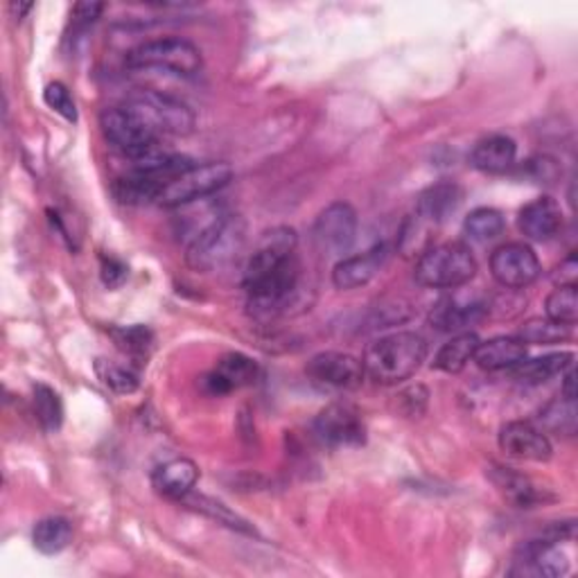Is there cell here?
I'll return each instance as SVG.
<instances>
[{
    "instance_id": "12",
    "label": "cell",
    "mask_w": 578,
    "mask_h": 578,
    "mask_svg": "<svg viewBox=\"0 0 578 578\" xmlns=\"http://www.w3.org/2000/svg\"><path fill=\"white\" fill-rule=\"evenodd\" d=\"M308 378L328 389H339V391H351L362 387L364 382V366L357 357L349 353H337V351H326L315 355L308 366H305Z\"/></svg>"
},
{
    "instance_id": "26",
    "label": "cell",
    "mask_w": 578,
    "mask_h": 578,
    "mask_svg": "<svg viewBox=\"0 0 578 578\" xmlns=\"http://www.w3.org/2000/svg\"><path fill=\"white\" fill-rule=\"evenodd\" d=\"M32 542L37 552L46 556H57L73 542V524L59 516L44 518L37 522V527H34Z\"/></svg>"
},
{
    "instance_id": "36",
    "label": "cell",
    "mask_w": 578,
    "mask_h": 578,
    "mask_svg": "<svg viewBox=\"0 0 578 578\" xmlns=\"http://www.w3.org/2000/svg\"><path fill=\"white\" fill-rule=\"evenodd\" d=\"M527 169L531 173L529 177L535 184H554L558 179V165L554 158H547V156H538V158L527 161Z\"/></svg>"
},
{
    "instance_id": "25",
    "label": "cell",
    "mask_w": 578,
    "mask_h": 578,
    "mask_svg": "<svg viewBox=\"0 0 578 578\" xmlns=\"http://www.w3.org/2000/svg\"><path fill=\"white\" fill-rule=\"evenodd\" d=\"M480 344H482L480 337L474 332H461V334L452 337L448 344L438 349L432 366L436 370L450 373V376L452 373H461L474 359V353H477Z\"/></svg>"
},
{
    "instance_id": "15",
    "label": "cell",
    "mask_w": 578,
    "mask_h": 578,
    "mask_svg": "<svg viewBox=\"0 0 578 578\" xmlns=\"http://www.w3.org/2000/svg\"><path fill=\"white\" fill-rule=\"evenodd\" d=\"M258 380V364L243 355V353H228L224 355L217 366L203 378V387L213 396H224L237 389H245Z\"/></svg>"
},
{
    "instance_id": "2",
    "label": "cell",
    "mask_w": 578,
    "mask_h": 578,
    "mask_svg": "<svg viewBox=\"0 0 578 578\" xmlns=\"http://www.w3.org/2000/svg\"><path fill=\"white\" fill-rule=\"evenodd\" d=\"M427 359V342L418 332H393L368 344L362 366L378 385H400L414 378Z\"/></svg>"
},
{
    "instance_id": "32",
    "label": "cell",
    "mask_w": 578,
    "mask_h": 578,
    "mask_svg": "<svg viewBox=\"0 0 578 578\" xmlns=\"http://www.w3.org/2000/svg\"><path fill=\"white\" fill-rule=\"evenodd\" d=\"M569 337V328L558 326L550 319H531L524 323L520 339L524 344H561Z\"/></svg>"
},
{
    "instance_id": "17",
    "label": "cell",
    "mask_w": 578,
    "mask_h": 578,
    "mask_svg": "<svg viewBox=\"0 0 578 578\" xmlns=\"http://www.w3.org/2000/svg\"><path fill=\"white\" fill-rule=\"evenodd\" d=\"M518 226L533 243H547L563 226L561 203L552 197H538L520 211Z\"/></svg>"
},
{
    "instance_id": "29",
    "label": "cell",
    "mask_w": 578,
    "mask_h": 578,
    "mask_svg": "<svg viewBox=\"0 0 578 578\" xmlns=\"http://www.w3.org/2000/svg\"><path fill=\"white\" fill-rule=\"evenodd\" d=\"M34 414L46 432H57L63 423L61 398L48 385H34Z\"/></svg>"
},
{
    "instance_id": "24",
    "label": "cell",
    "mask_w": 578,
    "mask_h": 578,
    "mask_svg": "<svg viewBox=\"0 0 578 578\" xmlns=\"http://www.w3.org/2000/svg\"><path fill=\"white\" fill-rule=\"evenodd\" d=\"M574 364V353H550L535 359H522L518 366L511 368L514 378L524 385H542L550 382Z\"/></svg>"
},
{
    "instance_id": "28",
    "label": "cell",
    "mask_w": 578,
    "mask_h": 578,
    "mask_svg": "<svg viewBox=\"0 0 578 578\" xmlns=\"http://www.w3.org/2000/svg\"><path fill=\"white\" fill-rule=\"evenodd\" d=\"M540 425L547 432L571 436L576 432V404L569 398L552 400L545 410L540 412Z\"/></svg>"
},
{
    "instance_id": "10",
    "label": "cell",
    "mask_w": 578,
    "mask_h": 578,
    "mask_svg": "<svg viewBox=\"0 0 578 578\" xmlns=\"http://www.w3.org/2000/svg\"><path fill=\"white\" fill-rule=\"evenodd\" d=\"M315 434L332 450L362 448L366 444V423L351 402H332L315 418Z\"/></svg>"
},
{
    "instance_id": "4",
    "label": "cell",
    "mask_w": 578,
    "mask_h": 578,
    "mask_svg": "<svg viewBox=\"0 0 578 578\" xmlns=\"http://www.w3.org/2000/svg\"><path fill=\"white\" fill-rule=\"evenodd\" d=\"M477 274V260L463 243H446L427 249L416 264V283L434 290H457Z\"/></svg>"
},
{
    "instance_id": "16",
    "label": "cell",
    "mask_w": 578,
    "mask_h": 578,
    "mask_svg": "<svg viewBox=\"0 0 578 578\" xmlns=\"http://www.w3.org/2000/svg\"><path fill=\"white\" fill-rule=\"evenodd\" d=\"M387 256H389L387 247L378 245V247H373L359 256L342 258L332 269L334 287L349 292V290H357V287L368 285L373 279L378 276V271L382 269Z\"/></svg>"
},
{
    "instance_id": "30",
    "label": "cell",
    "mask_w": 578,
    "mask_h": 578,
    "mask_svg": "<svg viewBox=\"0 0 578 578\" xmlns=\"http://www.w3.org/2000/svg\"><path fill=\"white\" fill-rule=\"evenodd\" d=\"M545 312L547 319L565 326V328H574L578 321V294L576 287H556L545 303Z\"/></svg>"
},
{
    "instance_id": "37",
    "label": "cell",
    "mask_w": 578,
    "mask_h": 578,
    "mask_svg": "<svg viewBox=\"0 0 578 578\" xmlns=\"http://www.w3.org/2000/svg\"><path fill=\"white\" fill-rule=\"evenodd\" d=\"M129 276V269L118 258H102V281L107 287H120Z\"/></svg>"
},
{
    "instance_id": "1",
    "label": "cell",
    "mask_w": 578,
    "mask_h": 578,
    "mask_svg": "<svg viewBox=\"0 0 578 578\" xmlns=\"http://www.w3.org/2000/svg\"><path fill=\"white\" fill-rule=\"evenodd\" d=\"M296 245V231L287 226L271 228L262 235V240L249 258L243 274V287L249 296V308L256 315L274 317L283 312L296 296L300 281Z\"/></svg>"
},
{
    "instance_id": "13",
    "label": "cell",
    "mask_w": 578,
    "mask_h": 578,
    "mask_svg": "<svg viewBox=\"0 0 578 578\" xmlns=\"http://www.w3.org/2000/svg\"><path fill=\"white\" fill-rule=\"evenodd\" d=\"M569 571L567 556L558 550V542L540 535L535 540L524 542L516 554V565L511 569L514 576H565Z\"/></svg>"
},
{
    "instance_id": "35",
    "label": "cell",
    "mask_w": 578,
    "mask_h": 578,
    "mask_svg": "<svg viewBox=\"0 0 578 578\" xmlns=\"http://www.w3.org/2000/svg\"><path fill=\"white\" fill-rule=\"evenodd\" d=\"M190 497H192V493H190ZM190 504H192V506H197L199 511H203V514H207V516H211V518L220 520L222 524H226V527H231V529H237V531H249V533H251V529L247 527V522H245V520H240V518H237V516H233V514L228 511V508H226L224 504H220V502H215V499H209V497H192V499H190Z\"/></svg>"
},
{
    "instance_id": "31",
    "label": "cell",
    "mask_w": 578,
    "mask_h": 578,
    "mask_svg": "<svg viewBox=\"0 0 578 578\" xmlns=\"http://www.w3.org/2000/svg\"><path fill=\"white\" fill-rule=\"evenodd\" d=\"M95 368H97L99 380L105 382L114 393H122L125 396V393H133L135 389H139V373H135L129 366L97 359Z\"/></svg>"
},
{
    "instance_id": "34",
    "label": "cell",
    "mask_w": 578,
    "mask_h": 578,
    "mask_svg": "<svg viewBox=\"0 0 578 578\" xmlns=\"http://www.w3.org/2000/svg\"><path fill=\"white\" fill-rule=\"evenodd\" d=\"M44 102L46 105L57 111L59 116H63L68 122H78V107H75V99L61 82H52L46 86L44 91Z\"/></svg>"
},
{
    "instance_id": "9",
    "label": "cell",
    "mask_w": 578,
    "mask_h": 578,
    "mask_svg": "<svg viewBox=\"0 0 578 578\" xmlns=\"http://www.w3.org/2000/svg\"><path fill=\"white\" fill-rule=\"evenodd\" d=\"M357 237V213L346 201H334L323 209L312 226V240L321 256L344 258Z\"/></svg>"
},
{
    "instance_id": "18",
    "label": "cell",
    "mask_w": 578,
    "mask_h": 578,
    "mask_svg": "<svg viewBox=\"0 0 578 578\" xmlns=\"http://www.w3.org/2000/svg\"><path fill=\"white\" fill-rule=\"evenodd\" d=\"M518 156V145L511 135L493 133L482 139L470 152V165L486 175H502L514 167Z\"/></svg>"
},
{
    "instance_id": "23",
    "label": "cell",
    "mask_w": 578,
    "mask_h": 578,
    "mask_svg": "<svg viewBox=\"0 0 578 578\" xmlns=\"http://www.w3.org/2000/svg\"><path fill=\"white\" fill-rule=\"evenodd\" d=\"M486 315V305L482 303H459L457 298L448 296L444 300L436 303V308L432 310V323L444 330V332H457L465 330L468 326L482 321Z\"/></svg>"
},
{
    "instance_id": "20",
    "label": "cell",
    "mask_w": 578,
    "mask_h": 578,
    "mask_svg": "<svg viewBox=\"0 0 578 578\" xmlns=\"http://www.w3.org/2000/svg\"><path fill=\"white\" fill-rule=\"evenodd\" d=\"M199 482V468L190 459H173L158 465L152 474L156 493L167 499H186Z\"/></svg>"
},
{
    "instance_id": "5",
    "label": "cell",
    "mask_w": 578,
    "mask_h": 578,
    "mask_svg": "<svg viewBox=\"0 0 578 578\" xmlns=\"http://www.w3.org/2000/svg\"><path fill=\"white\" fill-rule=\"evenodd\" d=\"M125 109L141 118L156 135H188L197 118L186 102L150 89H139L125 99Z\"/></svg>"
},
{
    "instance_id": "7",
    "label": "cell",
    "mask_w": 578,
    "mask_h": 578,
    "mask_svg": "<svg viewBox=\"0 0 578 578\" xmlns=\"http://www.w3.org/2000/svg\"><path fill=\"white\" fill-rule=\"evenodd\" d=\"M231 179H233V167L228 163H215V161L201 165L192 163L190 167L184 169V173H179L163 186L156 203L163 209L188 207V203L207 199L213 192L222 190L224 186H228Z\"/></svg>"
},
{
    "instance_id": "22",
    "label": "cell",
    "mask_w": 578,
    "mask_h": 578,
    "mask_svg": "<svg viewBox=\"0 0 578 578\" xmlns=\"http://www.w3.org/2000/svg\"><path fill=\"white\" fill-rule=\"evenodd\" d=\"M522 359H527V344L518 337H495L488 342H482L477 353H474V362L482 370L495 373V370H511Z\"/></svg>"
},
{
    "instance_id": "27",
    "label": "cell",
    "mask_w": 578,
    "mask_h": 578,
    "mask_svg": "<svg viewBox=\"0 0 578 578\" xmlns=\"http://www.w3.org/2000/svg\"><path fill=\"white\" fill-rule=\"evenodd\" d=\"M504 228H506L504 215L495 209H474L463 222V231L472 243L497 240Z\"/></svg>"
},
{
    "instance_id": "11",
    "label": "cell",
    "mask_w": 578,
    "mask_h": 578,
    "mask_svg": "<svg viewBox=\"0 0 578 578\" xmlns=\"http://www.w3.org/2000/svg\"><path fill=\"white\" fill-rule=\"evenodd\" d=\"M491 271H493V279L502 287L524 290L540 279L542 264L529 245L508 243L493 251Z\"/></svg>"
},
{
    "instance_id": "14",
    "label": "cell",
    "mask_w": 578,
    "mask_h": 578,
    "mask_svg": "<svg viewBox=\"0 0 578 578\" xmlns=\"http://www.w3.org/2000/svg\"><path fill=\"white\" fill-rule=\"evenodd\" d=\"M499 448L506 457L542 463L552 459V444L547 434L524 421H511L499 429Z\"/></svg>"
},
{
    "instance_id": "6",
    "label": "cell",
    "mask_w": 578,
    "mask_h": 578,
    "mask_svg": "<svg viewBox=\"0 0 578 578\" xmlns=\"http://www.w3.org/2000/svg\"><path fill=\"white\" fill-rule=\"evenodd\" d=\"M125 63L127 68H133V71L158 68V71L190 78L197 75L203 68V57L192 42L181 37H165L135 46L133 50L127 52Z\"/></svg>"
},
{
    "instance_id": "3",
    "label": "cell",
    "mask_w": 578,
    "mask_h": 578,
    "mask_svg": "<svg viewBox=\"0 0 578 578\" xmlns=\"http://www.w3.org/2000/svg\"><path fill=\"white\" fill-rule=\"evenodd\" d=\"M247 224L240 215H215L207 226L194 233L186 260L194 271H213L228 264L243 251Z\"/></svg>"
},
{
    "instance_id": "38",
    "label": "cell",
    "mask_w": 578,
    "mask_h": 578,
    "mask_svg": "<svg viewBox=\"0 0 578 578\" xmlns=\"http://www.w3.org/2000/svg\"><path fill=\"white\" fill-rule=\"evenodd\" d=\"M102 10H105V5H102V3H80V5H75V10H73L75 30L78 32H86V27H91L99 19Z\"/></svg>"
},
{
    "instance_id": "21",
    "label": "cell",
    "mask_w": 578,
    "mask_h": 578,
    "mask_svg": "<svg viewBox=\"0 0 578 578\" xmlns=\"http://www.w3.org/2000/svg\"><path fill=\"white\" fill-rule=\"evenodd\" d=\"M491 482L497 486V491L508 499L514 502L520 508H531L540 502H545V491H540L527 474L514 470V468H504V465H491L486 470Z\"/></svg>"
},
{
    "instance_id": "8",
    "label": "cell",
    "mask_w": 578,
    "mask_h": 578,
    "mask_svg": "<svg viewBox=\"0 0 578 578\" xmlns=\"http://www.w3.org/2000/svg\"><path fill=\"white\" fill-rule=\"evenodd\" d=\"M99 127L105 139L131 161H139L161 148L158 135L122 105L102 111Z\"/></svg>"
},
{
    "instance_id": "19",
    "label": "cell",
    "mask_w": 578,
    "mask_h": 578,
    "mask_svg": "<svg viewBox=\"0 0 578 578\" xmlns=\"http://www.w3.org/2000/svg\"><path fill=\"white\" fill-rule=\"evenodd\" d=\"M463 201V188L455 181H438L425 188L418 197L416 213L423 222L429 224H444Z\"/></svg>"
},
{
    "instance_id": "33",
    "label": "cell",
    "mask_w": 578,
    "mask_h": 578,
    "mask_svg": "<svg viewBox=\"0 0 578 578\" xmlns=\"http://www.w3.org/2000/svg\"><path fill=\"white\" fill-rule=\"evenodd\" d=\"M111 337H114L116 346L127 355H143L152 344V330L145 326L114 328Z\"/></svg>"
},
{
    "instance_id": "39",
    "label": "cell",
    "mask_w": 578,
    "mask_h": 578,
    "mask_svg": "<svg viewBox=\"0 0 578 578\" xmlns=\"http://www.w3.org/2000/svg\"><path fill=\"white\" fill-rule=\"evenodd\" d=\"M556 287H576V281H578V262H576V256H567L552 274Z\"/></svg>"
}]
</instances>
